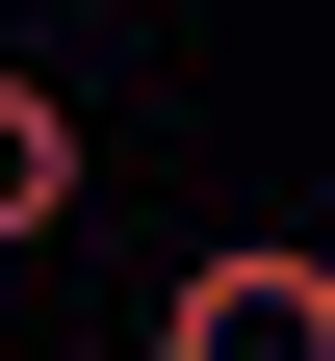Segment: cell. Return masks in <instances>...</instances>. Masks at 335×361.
<instances>
[{"label": "cell", "mask_w": 335, "mask_h": 361, "mask_svg": "<svg viewBox=\"0 0 335 361\" xmlns=\"http://www.w3.org/2000/svg\"><path fill=\"white\" fill-rule=\"evenodd\" d=\"M155 361H335V233H207L155 284Z\"/></svg>", "instance_id": "6da1fadb"}, {"label": "cell", "mask_w": 335, "mask_h": 361, "mask_svg": "<svg viewBox=\"0 0 335 361\" xmlns=\"http://www.w3.org/2000/svg\"><path fill=\"white\" fill-rule=\"evenodd\" d=\"M26 233H78V104H52V78H0V258H26Z\"/></svg>", "instance_id": "7a4b0ae2"}]
</instances>
